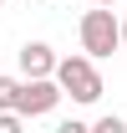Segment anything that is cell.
I'll list each match as a JSON object with an SVG mask.
<instances>
[{
	"label": "cell",
	"instance_id": "obj_1",
	"mask_svg": "<svg viewBox=\"0 0 127 133\" xmlns=\"http://www.w3.org/2000/svg\"><path fill=\"white\" fill-rule=\"evenodd\" d=\"M51 77L61 87V97H76V102H97L102 97V72H97L92 56H61Z\"/></svg>",
	"mask_w": 127,
	"mask_h": 133
},
{
	"label": "cell",
	"instance_id": "obj_2",
	"mask_svg": "<svg viewBox=\"0 0 127 133\" xmlns=\"http://www.w3.org/2000/svg\"><path fill=\"white\" fill-rule=\"evenodd\" d=\"M117 46H122V21L112 16V5H92L81 16V51L97 62V56H112Z\"/></svg>",
	"mask_w": 127,
	"mask_h": 133
},
{
	"label": "cell",
	"instance_id": "obj_3",
	"mask_svg": "<svg viewBox=\"0 0 127 133\" xmlns=\"http://www.w3.org/2000/svg\"><path fill=\"white\" fill-rule=\"evenodd\" d=\"M56 102H61V87H56V77H36V82H20L15 113H20V118H41V113H51Z\"/></svg>",
	"mask_w": 127,
	"mask_h": 133
},
{
	"label": "cell",
	"instance_id": "obj_4",
	"mask_svg": "<svg viewBox=\"0 0 127 133\" xmlns=\"http://www.w3.org/2000/svg\"><path fill=\"white\" fill-rule=\"evenodd\" d=\"M20 72H26V82L51 77V72H56V51H51L46 41H26V46H20Z\"/></svg>",
	"mask_w": 127,
	"mask_h": 133
},
{
	"label": "cell",
	"instance_id": "obj_5",
	"mask_svg": "<svg viewBox=\"0 0 127 133\" xmlns=\"http://www.w3.org/2000/svg\"><path fill=\"white\" fill-rule=\"evenodd\" d=\"M15 97H20V82L15 77H0V113H15Z\"/></svg>",
	"mask_w": 127,
	"mask_h": 133
},
{
	"label": "cell",
	"instance_id": "obj_6",
	"mask_svg": "<svg viewBox=\"0 0 127 133\" xmlns=\"http://www.w3.org/2000/svg\"><path fill=\"white\" fill-rule=\"evenodd\" d=\"M92 133H127V123H122L117 113H107V118H97V123H92Z\"/></svg>",
	"mask_w": 127,
	"mask_h": 133
},
{
	"label": "cell",
	"instance_id": "obj_7",
	"mask_svg": "<svg viewBox=\"0 0 127 133\" xmlns=\"http://www.w3.org/2000/svg\"><path fill=\"white\" fill-rule=\"evenodd\" d=\"M0 133H26V118L20 113H0Z\"/></svg>",
	"mask_w": 127,
	"mask_h": 133
},
{
	"label": "cell",
	"instance_id": "obj_8",
	"mask_svg": "<svg viewBox=\"0 0 127 133\" xmlns=\"http://www.w3.org/2000/svg\"><path fill=\"white\" fill-rule=\"evenodd\" d=\"M56 133H92L86 123H76V118H66V123H56Z\"/></svg>",
	"mask_w": 127,
	"mask_h": 133
},
{
	"label": "cell",
	"instance_id": "obj_9",
	"mask_svg": "<svg viewBox=\"0 0 127 133\" xmlns=\"http://www.w3.org/2000/svg\"><path fill=\"white\" fill-rule=\"evenodd\" d=\"M92 5H117V0H92Z\"/></svg>",
	"mask_w": 127,
	"mask_h": 133
},
{
	"label": "cell",
	"instance_id": "obj_10",
	"mask_svg": "<svg viewBox=\"0 0 127 133\" xmlns=\"http://www.w3.org/2000/svg\"><path fill=\"white\" fill-rule=\"evenodd\" d=\"M122 46H127V21H122Z\"/></svg>",
	"mask_w": 127,
	"mask_h": 133
},
{
	"label": "cell",
	"instance_id": "obj_11",
	"mask_svg": "<svg viewBox=\"0 0 127 133\" xmlns=\"http://www.w3.org/2000/svg\"><path fill=\"white\" fill-rule=\"evenodd\" d=\"M0 5H5V0H0Z\"/></svg>",
	"mask_w": 127,
	"mask_h": 133
}]
</instances>
